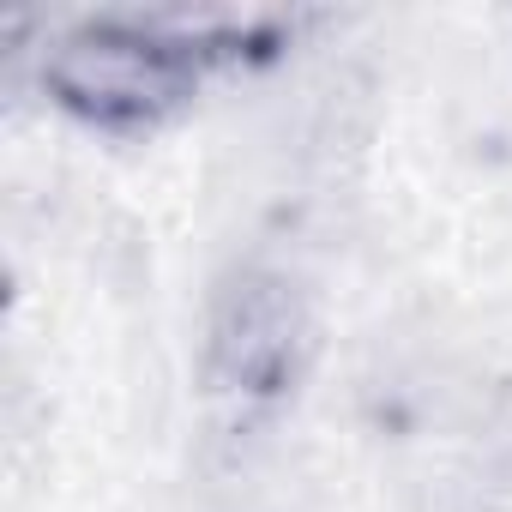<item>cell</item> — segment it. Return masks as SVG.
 Masks as SVG:
<instances>
[{"mask_svg": "<svg viewBox=\"0 0 512 512\" xmlns=\"http://www.w3.org/2000/svg\"><path fill=\"white\" fill-rule=\"evenodd\" d=\"M43 85L79 121L151 127L193 97L199 43L163 25H85L43 55Z\"/></svg>", "mask_w": 512, "mask_h": 512, "instance_id": "cell-2", "label": "cell"}, {"mask_svg": "<svg viewBox=\"0 0 512 512\" xmlns=\"http://www.w3.org/2000/svg\"><path fill=\"white\" fill-rule=\"evenodd\" d=\"M314 362V314L296 278L241 266L217 284L205 320V392L235 422L284 410Z\"/></svg>", "mask_w": 512, "mask_h": 512, "instance_id": "cell-1", "label": "cell"}]
</instances>
